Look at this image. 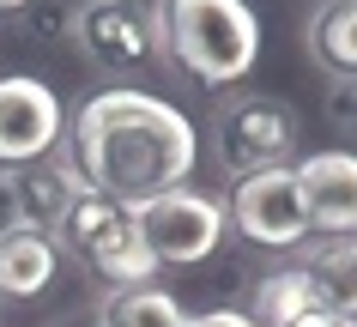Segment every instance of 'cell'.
<instances>
[{"label": "cell", "instance_id": "1", "mask_svg": "<svg viewBox=\"0 0 357 327\" xmlns=\"http://www.w3.org/2000/svg\"><path fill=\"white\" fill-rule=\"evenodd\" d=\"M67 158L91 194L121 200V206H146L169 188H188L194 164H200V128L169 97L109 85L73 109Z\"/></svg>", "mask_w": 357, "mask_h": 327}, {"label": "cell", "instance_id": "2", "mask_svg": "<svg viewBox=\"0 0 357 327\" xmlns=\"http://www.w3.org/2000/svg\"><path fill=\"white\" fill-rule=\"evenodd\" d=\"M151 37L200 85H236L261 61V19L248 0H158Z\"/></svg>", "mask_w": 357, "mask_h": 327}, {"label": "cell", "instance_id": "3", "mask_svg": "<svg viewBox=\"0 0 357 327\" xmlns=\"http://www.w3.org/2000/svg\"><path fill=\"white\" fill-rule=\"evenodd\" d=\"M61 243L97 273V279H109L115 291L121 285H151L158 279V261H151L146 236H139V218L133 206L121 200H103V194H79L73 212L61 218Z\"/></svg>", "mask_w": 357, "mask_h": 327}, {"label": "cell", "instance_id": "4", "mask_svg": "<svg viewBox=\"0 0 357 327\" xmlns=\"http://www.w3.org/2000/svg\"><path fill=\"white\" fill-rule=\"evenodd\" d=\"M303 139V121L284 97H266V91H243L218 103L212 116V152L230 176H255V170H279L284 158L297 152Z\"/></svg>", "mask_w": 357, "mask_h": 327}, {"label": "cell", "instance_id": "5", "mask_svg": "<svg viewBox=\"0 0 357 327\" xmlns=\"http://www.w3.org/2000/svg\"><path fill=\"white\" fill-rule=\"evenodd\" d=\"M133 218H139V236H146L158 267H194V261H206L225 243V206L194 188L158 194L146 206H133Z\"/></svg>", "mask_w": 357, "mask_h": 327}, {"label": "cell", "instance_id": "6", "mask_svg": "<svg viewBox=\"0 0 357 327\" xmlns=\"http://www.w3.org/2000/svg\"><path fill=\"white\" fill-rule=\"evenodd\" d=\"M230 225H236V236L255 243V249H297L303 236H309L297 170L279 164V170L236 176V188H230Z\"/></svg>", "mask_w": 357, "mask_h": 327}, {"label": "cell", "instance_id": "7", "mask_svg": "<svg viewBox=\"0 0 357 327\" xmlns=\"http://www.w3.org/2000/svg\"><path fill=\"white\" fill-rule=\"evenodd\" d=\"M67 109L49 79L37 73H6L0 79V170H24L61 146Z\"/></svg>", "mask_w": 357, "mask_h": 327}, {"label": "cell", "instance_id": "8", "mask_svg": "<svg viewBox=\"0 0 357 327\" xmlns=\"http://www.w3.org/2000/svg\"><path fill=\"white\" fill-rule=\"evenodd\" d=\"M67 31H73V49L91 61V67H103V73H128V67H139V61L158 49L146 13L103 6V0L73 6V24H67Z\"/></svg>", "mask_w": 357, "mask_h": 327}, {"label": "cell", "instance_id": "9", "mask_svg": "<svg viewBox=\"0 0 357 327\" xmlns=\"http://www.w3.org/2000/svg\"><path fill=\"white\" fill-rule=\"evenodd\" d=\"M297 170L309 231L321 236H357V152H309Z\"/></svg>", "mask_w": 357, "mask_h": 327}, {"label": "cell", "instance_id": "10", "mask_svg": "<svg viewBox=\"0 0 357 327\" xmlns=\"http://www.w3.org/2000/svg\"><path fill=\"white\" fill-rule=\"evenodd\" d=\"M13 182V200H19V225L24 231H61V218L73 212V200L85 194V176L73 170V158H55V164H24V170H6Z\"/></svg>", "mask_w": 357, "mask_h": 327}, {"label": "cell", "instance_id": "11", "mask_svg": "<svg viewBox=\"0 0 357 327\" xmlns=\"http://www.w3.org/2000/svg\"><path fill=\"white\" fill-rule=\"evenodd\" d=\"M61 273V249L43 231H13L0 236V297H43Z\"/></svg>", "mask_w": 357, "mask_h": 327}, {"label": "cell", "instance_id": "12", "mask_svg": "<svg viewBox=\"0 0 357 327\" xmlns=\"http://www.w3.org/2000/svg\"><path fill=\"white\" fill-rule=\"evenodd\" d=\"M303 43H309L315 67H327L333 79H351L357 73V0H321L303 24Z\"/></svg>", "mask_w": 357, "mask_h": 327}, {"label": "cell", "instance_id": "13", "mask_svg": "<svg viewBox=\"0 0 357 327\" xmlns=\"http://www.w3.org/2000/svg\"><path fill=\"white\" fill-rule=\"evenodd\" d=\"M315 309H321V297H315V285H309V273H303V261H297V267L261 273L255 303H248V321L255 327H297V321H309Z\"/></svg>", "mask_w": 357, "mask_h": 327}, {"label": "cell", "instance_id": "14", "mask_svg": "<svg viewBox=\"0 0 357 327\" xmlns=\"http://www.w3.org/2000/svg\"><path fill=\"white\" fill-rule=\"evenodd\" d=\"M303 273H309L321 309L357 321V236H327L321 249L303 254Z\"/></svg>", "mask_w": 357, "mask_h": 327}, {"label": "cell", "instance_id": "15", "mask_svg": "<svg viewBox=\"0 0 357 327\" xmlns=\"http://www.w3.org/2000/svg\"><path fill=\"white\" fill-rule=\"evenodd\" d=\"M97 327H188V315H182V303L151 279V285L109 291L103 309H97Z\"/></svg>", "mask_w": 357, "mask_h": 327}, {"label": "cell", "instance_id": "16", "mask_svg": "<svg viewBox=\"0 0 357 327\" xmlns=\"http://www.w3.org/2000/svg\"><path fill=\"white\" fill-rule=\"evenodd\" d=\"M327 116H333L345 134H357V73H351V79H333V85H327Z\"/></svg>", "mask_w": 357, "mask_h": 327}, {"label": "cell", "instance_id": "17", "mask_svg": "<svg viewBox=\"0 0 357 327\" xmlns=\"http://www.w3.org/2000/svg\"><path fill=\"white\" fill-rule=\"evenodd\" d=\"M188 327H255L248 309H206V315H188Z\"/></svg>", "mask_w": 357, "mask_h": 327}, {"label": "cell", "instance_id": "18", "mask_svg": "<svg viewBox=\"0 0 357 327\" xmlns=\"http://www.w3.org/2000/svg\"><path fill=\"white\" fill-rule=\"evenodd\" d=\"M13 231H24V225H19V200H13V182L0 176V236H13Z\"/></svg>", "mask_w": 357, "mask_h": 327}, {"label": "cell", "instance_id": "19", "mask_svg": "<svg viewBox=\"0 0 357 327\" xmlns=\"http://www.w3.org/2000/svg\"><path fill=\"white\" fill-rule=\"evenodd\" d=\"M297 327H357V321H351V315H333V309H315V315L297 321Z\"/></svg>", "mask_w": 357, "mask_h": 327}, {"label": "cell", "instance_id": "20", "mask_svg": "<svg viewBox=\"0 0 357 327\" xmlns=\"http://www.w3.org/2000/svg\"><path fill=\"white\" fill-rule=\"evenodd\" d=\"M103 6H128V13H146L151 0H103Z\"/></svg>", "mask_w": 357, "mask_h": 327}]
</instances>
